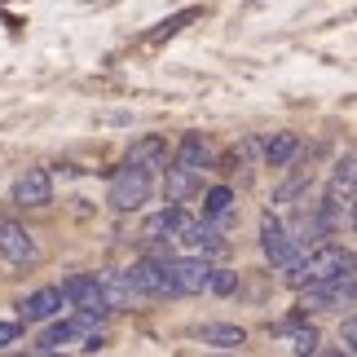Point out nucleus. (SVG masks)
Wrapping results in <instances>:
<instances>
[{"label": "nucleus", "instance_id": "obj_15", "mask_svg": "<svg viewBox=\"0 0 357 357\" xmlns=\"http://www.w3.org/2000/svg\"><path fill=\"white\" fill-rule=\"evenodd\" d=\"M296 150H300L296 132H278V137L265 142V163H269V168H287V163L296 159Z\"/></svg>", "mask_w": 357, "mask_h": 357}, {"label": "nucleus", "instance_id": "obj_17", "mask_svg": "<svg viewBox=\"0 0 357 357\" xmlns=\"http://www.w3.org/2000/svg\"><path fill=\"white\" fill-rule=\"evenodd\" d=\"M229 208H234V190H229V185H212V190H208V199H203V216H212V221L225 229Z\"/></svg>", "mask_w": 357, "mask_h": 357}, {"label": "nucleus", "instance_id": "obj_22", "mask_svg": "<svg viewBox=\"0 0 357 357\" xmlns=\"http://www.w3.org/2000/svg\"><path fill=\"white\" fill-rule=\"evenodd\" d=\"M18 340H22V322H0V349L18 344Z\"/></svg>", "mask_w": 357, "mask_h": 357}, {"label": "nucleus", "instance_id": "obj_11", "mask_svg": "<svg viewBox=\"0 0 357 357\" xmlns=\"http://www.w3.org/2000/svg\"><path fill=\"white\" fill-rule=\"evenodd\" d=\"M62 309H66L62 287H40L26 300H18V322H53Z\"/></svg>", "mask_w": 357, "mask_h": 357}, {"label": "nucleus", "instance_id": "obj_2", "mask_svg": "<svg viewBox=\"0 0 357 357\" xmlns=\"http://www.w3.org/2000/svg\"><path fill=\"white\" fill-rule=\"evenodd\" d=\"M340 269H353V252L326 243V247H313V252H300V260L287 269V278H291V287H309V282L331 278Z\"/></svg>", "mask_w": 357, "mask_h": 357}, {"label": "nucleus", "instance_id": "obj_13", "mask_svg": "<svg viewBox=\"0 0 357 357\" xmlns=\"http://www.w3.org/2000/svg\"><path fill=\"white\" fill-rule=\"evenodd\" d=\"M181 225H185V212L176 208V203H168L163 212H155V216L142 225V238H146V243H176Z\"/></svg>", "mask_w": 357, "mask_h": 357}, {"label": "nucleus", "instance_id": "obj_3", "mask_svg": "<svg viewBox=\"0 0 357 357\" xmlns=\"http://www.w3.org/2000/svg\"><path fill=\"white\" fill-rule=\"evenodd\" d=\"M150 190H155V172L142 168V163L123 159V168L111 176V195H106V199H111L115 212H137L150 199Z\"/></svg>", "mask_w": 357, "mask_h": 357}, {"label": "nucleus", "instance_id": "obj_8", "mask_svg": "<svg viewBox=\"0 0 357 357\" xmlns=\"http://www.w3.org/2000/svg\"><path fill=\"white\" fill-rule=\"evenodd\" d=\"M168 273H172V291H176V296H199V291H208L212 260L190 252V256H181V260H168Z\"/></svg>", "mask_w": 357, "mask_h": 357}, {"label": "nucleus", "instance_id": "obj_7", "mask_svg": "<svg viewBox=\"0 0 357 357\" xmlns=\"http://www.w3.org/2000/svg\"><path fill=\"white\" fill-rule=\"evenodd\" d=\"M0 260H5L9 269H22V265H36L40 260V243L26 225L9 221V216H0Z\"/></svg>", "mask_w": 357, "mask_h": 357}, {"label": "nucleus", "instance_id": "obj_19", "mask_svg": "<svg viewBox=\"0 0 357 357\" xmlns=\"http://www.w3.org/2000/svg\"><path fill=\"white\" fill-rule=\"evenodd\" d=\"M208 291L234 296V291H238V273H234V269H212V273H208Z\"/></svg>", "mask_w": 357, "mask_h": 357}, {"label": "nucleus", "instance_id": "obj_12", "mask_svg": "<svg viewBox=\"0 0 357 357\" xmlns=\"http://www.w3.org/2000/svg\"><path fill=\"white\" fill-rule=\"evenodd\" d=\"M13 203H22V208H49V203H53V176H49V168H26L18 176V185H13Z\"/></svg>", "mask_w": 357, "mask_h": 357}, {"label": "nucleus", "instance_id": "obj_5", "mask_svg": "<svg viewBox=\"0 0 357 357\" xmlns=\"http://www.w3.org/2000/svg\"><path fill=\"white\" fill-rule=\"evenodd\" d=\"M123 282H128L132 300H163V296H176V291H172V273H168V256H163V260H137L132 269H123Z\"/></svg>", "mask_w": 357, "mask_h": 357}, {"label": "nucleus", "instance_id": "obj_16", "mask_svg": "<svg viewBox=\"0 0 357 357\" xmlns=\"http://www.w3.org/2000/svg\"><path fill=\"white\" fill-rule=\"evenodd\" d=\"M98 282H102L106 309H123V305H128V300H132L128 282H123V269H106V273H98Z\"/></svg>", "mask_w": 357, "mask_h": 357}, {"label": "nucleus", "instance_id": "obj_20", "mask_svg": "<svg viewBox=\"0 0 357 357\" xmlns=\"http://www.w3.org/2000/svg\"><path fill=\"white\" fill-rule=\"evenodd\" d=\"M291 331V353H318V331L313 326H287Z\"/></svg>", "mask_w": 357, "mask_h": 357}, {"label": "nucleus", "instance_id": "obj_4", "mask_svg": "<svg viewBox=\"0 0 357 357\" xmlns=\"http://www.w3.org/2000/svg\"><path fill=\"white\" fill-rule=\"evenodd\" d=\"M98 326H102V313H93V309H75L71 318H58V322H53L31 349H36V353H62V349H75V340L93 335Z\"/></svg>", "mask_w": 357, "mask_h": 357}, {"label": "nucleus", "instance_id": "obj_21", "mask_svg": "<svg viewBox=\"0 0 357 357\" xmlns=\"http://www.w3.org/2000/svg\"><path fill=\"white\" fill-rule=\"evenodd\" d=\"M190 18H195V9H185V13H176V18H168V22H159V31L150 36V45H159L163 36H176V31H181V26H185Z\"/></svg>", "mask_w": 357, "mask_h": 357}, {"label": "nucleus", "instance_id": "obj_23", "mask_svg": "<svg viewBox=\"0 0 357 357\" xmlns=\"http://www.w3.org/2000/svg\"><path fill=\"white\" fill-rule=\"evenodd\" d=\"M353 340H357V322L349 318V322H344V353H353V349H357V344H353Z\"/></svg>", "mask_w": 357, "mask_h": 357}, {"label": "nucleus", "instance_id": "obj_10", "mask_svg": "<svg viewBox=\"0 0 357 357\" xmlns=\"http://www.w3.org/2000/svg\"><path fill=\"white\" fill-rule=\"evenodd\" d=\"M62 300L71 309H93V313H111L106 309V296H102V282L98 273H75V278L62 282Z\"/></svg>", "mask_w": 357, "mask_h": 357}, {"label": "nucleus", "instance_id": "obj_14", "mask_svg": "<svg viewBox=\"0 0 357 357\" xmlns=\"http://www.w3.org/2000/svg\"><path fill=\"white\" fill-rule=\"evenodd\" d=\"M128 163H142V168H150V172H159V168H168V142L163 137H142L132 150H128Z\"/></svg>", "mask_w": 357, "mask_h": 357}, {"label": "nucleus", "instance_id": "obj_18", "mask_svg": "<svg viewBox=\"0 0 357 357\" xmlns=\"http://www.w3.org/2000/svg\"><path fill=\"white\" fill-rule=\"evenodd\" d=\"M203 344L234 353V349H243V344H247V335H243V326H203Z\"/></svg>", "mask_w": 357, "mask_h": 357}, {"label": "nucleus", "instance_id": "obj_1", "mask_svg": "<svg viewBox=\"0 0 357 357\" xmlns=\"http://www.w3.org/2000/svg\"><path fill=\"white\" fill-rule=\"evenodd\" d=\"M203 168H208V142H203V132H185L172 155V168H168V199L185 203L199 190Z\"/></svg>", "mask_w": 357, "mask_h": 357}, {"label": "nucleus", "instance_id": "obj_6", "mask_svg": "<svg viewBox=\"0 0 357 357\" xmlns=\"http://www.w3.org/2000/svg\"><path fill=\"white\" fill-rule=\"evenodd\" d=\"M260 252H265L269 265L291 269L296 260H300V252H305V243H300L291 229L278 221V216H265V221H260Z\"/></svg>", "mask_w": 357, "mask_h": 357}, {"label": "nucleus", "instance_id": "obj_9", "mask_svg": "<svg viewBox=\"0 0 357 357\" xmlns=\"http://www.w3.org/2000/svg\"><path fill=\"white\" fill-rule=\"evenodd\" d=\"M225 229L212 221V216H203V221H190L185 216V225H181V234H176V243L185 247V252H195V256H212V252H221V238Z\"/></svg>", "mask_w": 357, "mask_h": 357}]
</instances>
